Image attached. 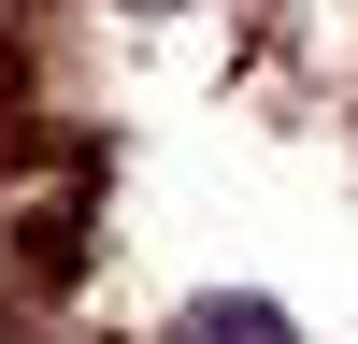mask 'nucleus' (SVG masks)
I'll list each match as a JSON object with an SVG mask.
<instances>
[{"instance_id": "nucleus-1", "label": "nucleus", "mask_w": 358, "mask_h": 344, "mask_svg": "<svg viewBox=\"0 0 358 344\" xmlns=\"http://www.w3.org/2000/svg\"><path fill=\"white\" fill-rule=\"evenodd\" d=\"M172 344H301V330H287V301L229 287V301H187V330H172Z\"/></svg>"}, {"instance_id": "nucleus-2", "label": "nucleus", "mask_w": 358, "mask_h": 344, "mask_svg": "<svg viewBox=\"0 0 358 344\" xmlns=\"http://www.w3.org/2000/svg\"><path fill=\"white\" fill-rule=\"evenodd\" d=\"M129 15H187V0H129Z\"/></svg>"}]
</instances>
